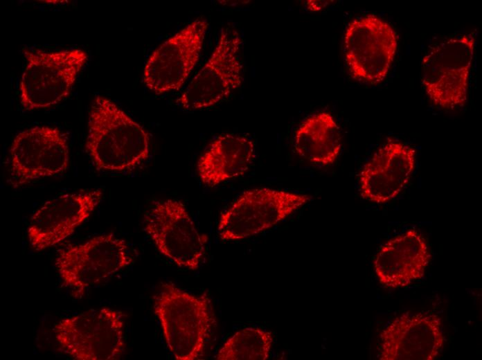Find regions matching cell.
<instances>
[{
  "instance_id": "6da1fadb",
  "label": "cell",
  "mask_w": 482,
  "mask_h": 360,
  "mask_svg": "<svg viewBox=\"0 0 482 360\" xmlns=\"http://www.w3.org/2000/svg\"><path fill=\"white\" fill-rule=\"evenodd\" d=\"M86 150L98 170L130 171L148 159V132L111 100L97 96L91 106Z\"/></svg>"
},
{
  "instance_id": "7a4b0ae2",
  "label": "cell",
  "mask_w": 482,
  "mask_h": 360,
  "mask_svg": "<svg viewBox=\"0 0 482 360\" xmlns=\"http://www.w3.org/2000/svg\"><path fill=\"white\" fill-rule=\"evenodd\" d=\"M153 311L175 359H202L217 327L207 292L195 295L173 282H163L153 296Z\"/></svg>"
},
{
  "instance_id": "3957f363",
  "label": "cell",
  "mask_w": 482,
  "mask_h": 360,
  "mask_svg": "<svg viewBox=\"0 0 482 360\" xmlns=\"http://www.w3.org/2000/svg\"><path fill=\"white\" fill-rule=\"evenodd\" d=\"M134 257L127 242L114 234L93 237L60 249L55 266L62 285L75 298L131 265Z\"/></svg>"
},
{
  "instance_id": "277c9868",
  "label": "cell",
  "mask_w": 482,
  "mask_h": 360,
  "mask_svg": "<svg viewBox=\"0 0 482 360\" xmlns=\"http://www.w3.org/2000/svg\"><path fill=\"white\" fill-rule=\"evenodd\" d=\"M26 66L19 82L25 110L46 109L66 98L88 60L79 48L46 51L24 48Z\"/></svg>"
},
{
  "instance_id": "5b68a950",
  "label": "cell",
  "mask_w": 482,
  "mask_h": 360,
  "mask_svg": "<svg viewBox=\"0 0 482 360\" xmlns=\"http://www.w3.org/2000/svg\"><path fill=\"white\" fill-rule=\"evenodd\" d=\"M125 317L110 307L66 317L53 327L62 350L76 360H116L125 351Z\"/></svg>"
},
{
  "instance_id": "8992f818",
  "label": "cell",
  "mask_w": 482,
  "mask_h": 360,
  "mask_svg": "<svg viewBox=\"0 0 482 360\" xmlns=\"http://www.w3.org/2000/svg\"><path fill=\"white\" fill-rule=\"evenodd\" d=\"M476 41L475 31L449 38L423 57L422 84L435 105L453 109L467 103Z\"/></svg>"
},
{
  "instance_id": "52a82bcc",
  "label": "cell",
  "mask_w": 482,
  "mask_h": 360,
  "mask_svg": "<svg viewBox=\"0 0 482 360\" xmlns=\"http://www.w3.org/2000/svg\"><path fill=\"white\" fill-rule=\"evenodd\" d=\"M242 44L237 30L222 28L210 57L177 99L176 105L186 111L207 109L240 87L243 82Z\"/></svg>"
},
{
  "instance_id": "ba28073f",
  "label": "cell",
  "mask_w": 482,
  "mask_h": 360,
  "mask_svg": "<svg viewBox=\"0 0 482 360\" xmlns=\"http://www.w3.org/2000/svg\"><path fill=\"white\" fill-rule=\"evenodd\" d=\"M310 197L259 188L243 192L222 214L217 233L224 241L244 240L276 226L306 204Z\"/></svg>"
},
{
  "instance_id": "9c48e42d",
  "label": "cell",
  "mask_w": 482,
  "mask_h": 360,
  "mask_svg": "<svg viewBox=\"0 0 482 360\" xmlns=\"http://www.w3.org/2000/svg\"><path fill=\"white\" fill-rule=\"evenodd\" d=\"M144 230L159 252L180 268L197 269L208 237L197 228L181 201H153L144 215Z\"/></svg>"
},
{
  "instance_id": "30bf717a",
  "label": "cell",
  "mask_w": 482,
  "mask_h": 360,
  "mask_svg": "<svg viewBox=\"0 0 482 360\" xmlns=\"http://www.w3.org/2000/svg\"><path fill=\"white\" fill-rule=\"evenodd\" d=\"M398 46V35L390 24L374 15L350 21L343 36L345 61L356 80L377 84L390 70Z\"/></svg>"
},
{
  "instance_id": "8fae6325",
  "label": "cell",
  "mask_w": 482,
  "mask_h": 360,
  "mask_svg": "<svg viewBox=\"0 0 482 360\" xmlns=\"http://www.w3.org/2000/svg\"><path fill=\"white\" fill-rule=\"evenodd\" d=\"M69 165L68 138L58 128L33 127L19 132L10 148L9 183L17 188L64 172Z\"/></svg>"
},
{
  "instance_id": "7c38bea8",
  "label": "cell",
  "mask_w": 482,
  "mask_h": 360,
  "mask_svg": "<svg viewBox=\"0 0 482 360\" xmlns=\"http://www.w3.org/2000/svg\"><path fill=\"white\" fill-rule=\"evenodd\" d=\"M208 27L206 19H196L150 54L143 75L148 89L161 95L181 88L199 60Z\"/></svg>"
},
{
  "instance_id": "4fadbf2b",
  "label": "cell",
  "mask_w": 482,
  "mask_h": 360,
  "mask_svg": "<svg viewBox=\"0 0 482 360\" xmlns=\"http://www.w3.org/2000/svg\"><path fill=\"white\" fill-rule=\"evenodd\" d=\"M380 360H434L445 343L442 318L434 312H404L380 334Z\"/></svg>"
},
{
  "instance_id": "5bb4252c",
  "label": "cell",
  "mask_w": 482,
  "mask_h": 360,
  "mask_svg": "<svg viewBox=\"0 0 482 360\" xmlns=\"http://www.w3.org/2000/svg\"><path fill=\"white\" fill-rule=\"evenodd\" d=\"M102 191L83 190L59 195L44 202L32 215L27 230L36 251L54 246L71 236L100 203Z\"/></svg>"
},
{
  "instance_id": "9a60e30c",
  "label": "cell",
  "mask_w": 482,
  "mask_h": 360,
  "mask_svg": "<svg viewBox=\"0 0 482 360\" xmlns=\"http://www.w3.org/2000/svg\"><path fill=\"white\" fill-rule=\"evenodd\" d=\"M415 163L414 148L388 138L360 172L362 197L380 204L395 199L409 183Z\"/></svg>"
},
{
  "instance_id": "2e32d148",
  "label": "cell",
  "mask_w": 482,
  "mask_h": 360,
  "mask_svg": "<svg viewBox=\"0 0 482 360\" xmlns=\"http://www.w3.org/2000/svg\"><path fill=\"white\" fill-rule=\"evenodd\" d=\"M431 259L425 237L411 228L381 246L375 257L373 268L384 287L406 288L424 277Z\"/></svg>"
},
{
  "instance_id": "e0dca14e",
  "label": "cell",
  "mask_w": 482,
  "mask_h": 360,
  "mask_svg": "<svg viewBox=\"0 0 482 360\" xmlns=\"http://www.w3.org/2000/svg\"><path fill=\"white\" fill-rule=\"evenodd\" d=\"M255 156V145L249 137L233 134L220 135L199 156L198 176L204 185L215 187L243 175Z\"/></svg>"
},
{
  "instance_id": "ac0fdd59",
  "label": "cell",
  "mask_w": 482,
  "mask_h": 360,
  "mask_svg": "<svg viewBox=\"0 0 482 360\" xmlns=\"http://www.w3.org/2000/svg\"><path fill=\"white\" fill-rule=\"evenodd\" d=\"M294 147L301 157L312 163L332 165L341 149L340 129L334 117L320 111L305 118L296 130Z\"/></svg>"
},
{
  "instance_id": "d6986e66",
  "label": "cell",
  "mask_w": 482,
  "mask_h": 360,
  "mask_svg": "<svg viewBox=\"0 0 482 360\" xmlns=\"http://www.w3.org/2000/svg\"><path fill=\"white\" fill-rule=\"evenodd\" d=\"M274 342L273 334L258 327L243 328L229 337L219 350L218 360H266Z\"/></svg>"
},
{
  "instance_id": "ffe728a7",
  "label": "cell",
  "mask_w": 482,
  "mask_h": 360,
  "mask_svg": "<svg viewBox=\"0 0 482 360\" xmlns=\"http://www.w3.org/2000/svg\"><path fill=\"white\" fill-rule=\"evenodd\" d=\"M328 1H307L305 6L308 10L312 12L319 11L325 8L328 4Z\"/></svg>"
}]
</instances>
